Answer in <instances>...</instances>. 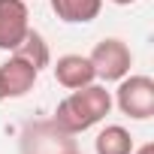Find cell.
<instances>
[{"instance_id":"52a82bcc","label":"cell","mask_w":154,"mask_h":154,"mask_svg":"<svg viewBox=\"0 0 154 154\" xmlns=\"http://www.w3.org/2000/svg\"><path fill=\"white\" fill-rule=\"evenodd\" d=\"M51 72H54L57 85L66 88V91H75V88H85V85L97 82L94 66H91V60L85 54H63V57H57Z\"/></svg>"},{"instance_id":"7a4b0ae2","label":"cell","mask_w":154,"mask_h":154,"mask_svg":"<svg viewBox=\"0 0 154 154\" xmlns=\"http://www.w3.org/2000/svg\"><path fill=\"white\" fill-rule=\"evenodd\" d=\"M18 151L21 154H82L75 136L60 130L51 118L24 124L21 139H18Z\"/></svg>"},{"instance_id":"6da1fadb","label":"cell","mask_w":154,"mask_h":154,"mask_svg":"<svg viewBox=\"0 0 154 154\" xmlns=\"http://www.w3.org/2000/svg\"><path fill=\"white\" fill-rule=\"evenodd\" d=\"M109 112H112V94L106 91V85L91 82V85H85V88L69 91V94L57 103L51 121H54L60 130L79 136V133L97 127Z\"/></svg>"},{"instance_id":"8992f818","label":"cell","mask_w":154,"mask_h":154,"mask_svg":"<svg viewBox=\"0 0 154 154\" xmlns=\"http://www.w3.org/2000/svg\"><path fill=\"white\" fill-rule=\"evenodd\" d=\"M36 79H39V69L30 60H24L21 54H15V51L9 54L6 63H0V82H3V94L9 100H18V97L30 94Z\"/></svg>"},{"instance_id":"9c48e42d","label":"cell","mask_w":154,"mask_h":154,"mask_svg":"<svg viewBox=\"0 0 154 154\" xmlns=\"http://www.w3.org/2000/svg\"><path fill=\"white\" fill-rule=\"evenodd\" d=\"M133 136H130V130L127 127H121V124H109V127H103L100 133H97V139H94V151L97 154H133Z\"/></svg>"},{"instance_id":"4fadbf2b","label":"cell","mask_w":154,"mask_h":154,"mask_svg":"<svg viewBox=\"0 0 154 154\" xmlns=\"http://www.w3.org/2000/svg\"><path fill=\"white\" fill-rule=\"evenodd\" d=\"M6 100V94H3V82H0V103H3Z\"/></svg>"},{"instance_id":"8fae6325","label":"cell","mask_w":154,"mask_h":154,"mask_svg":"<svg viewBox=\"0 0 154 154\" xmlns=\"http://www.w3.org/2000/svg\"><path fill=\"white\" fill-rule=\"evenodd\" d=\"M133 154H154V142H145V145L133 148Z\"/></svg>"},{"instance_id":"277c9868","label":"cell","mask_w":154,"mask_h":154,"mask_svg":"<svg viewBox=\"0 0 154 154\" xmlns=\"http://www.w3.org/2000/svg\"><path fill=\"white\" fill-rule=\"evenodd\" d=\"M91 66H94V75L100 82H121L124 75L130 72L133 66V51L124 39L118 36H106L94 45V51L88 54Z\"/></svg>"},{"instance_id":"30bf717a","label":"cell","mask_w":154,"mask_h":154,"mask_svg":"<svg viewBox=\"0 0 154 154\" xmlns=\"http://www.w3.org/2000/svg\"><path fill=\"white\" fill-rule=\"evenodd\" d=\"M15 54H21L24 60H30L36 69H42V66H48L51 63V51H48V42L42 39V33H36L33 27L27 30V36L21 39V45L15 48Z\"/></svg>"},{"instance_id":"ba28073f","label":"cell","mask_w":154,"mask_h":154,"mask_svg":"<svg viewBox=\"0 0 154 154\" xmlns=\"http://www.w3.org/2000/svg\"><path fill=\"white\" fill-rule=\"evenodd\" d=\"M51 9L66 24H88L100 15L103 0H51Z\"/></svg>"},{"instance_id":"3957f363","label":"cell","mask_w":154,"mask_h":154,"mask_svg":"<svg viewBox=\"0 0 154 154\" xmlns=\"http://www.w3.org/2000/svg\"><path fill=\"white\" fill-rule=\"evenodd\" d=\"M127 118L133 121H148L154 115V79L151 75H124L118 82V91H115V100H112Z\"/></svg>"},{"instance_id":"7c38bea8","label":"cell","mask_w":154,"mask_h":154,"mask_svg":"<svg viewBox=\"0 0 154 154\" xmlns=\"http://www.w3.org/2000/svg\"><path fill=\"white\" fill-rule=\"evenodd\" d=\"M115 6H130V3H136V0H112Z\"/></svg>"},{"instance_id":"5b68a950","label":"cell","mask_w":154,"mask_h":154,"mask_svg":"<svg viewBox=\"0 0 154 154\" xmlns=\"http://www.w3.org/2000/svg\"><path fill=\"white\" fill-rule=\"evenodd\" d=\"M30 30L24 0H0V51H15Z\"/></svg>"}]
</instances>
